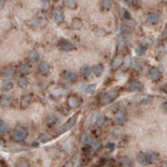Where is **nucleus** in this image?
Listing matches in <instances>:
<instances>
[{
  "mask_svg": "<svg viewBox=\"0 0 167 167\" xmlns=\"http://www.w3.org/2000/svg\"><path fill=\"white\" fill-rule=\"evenodd\" d=\"M81 143L84 145H88L91 143V137L89 134H84L83 137H81Z\"/></svg>",
  "mask_w": 167,
  "mask_h": 167,
  "instance_id": "obj_28",
  "label": "nucleus"
},
{
  "mask_svg": "<svg viewBox=\"0 0 167 167\" xmlns=\"http://www.w3.org/2000/svg\"><path fill=\"white\" fill-rule=\"evenodd\" d=\"M120 164L122 165V167H131L132 161H131L128 157H122V158L120 159Z\"/></svg>",
  "mask_w": 167,
  "mask_h": 167,
  "instance_id": "obj_25",
  "label": "nucleus"
},
{
  "mask_svg": "<svg viewBox=\"0 0 167 167\" xmlns=\"http://www.w3.org/2000/svg\"><path fill=\"white\" fill-rule=\"evenodd\" d=\"M83 26V21H81L79 18H74L71 22V27L73 29H81Z\"/></svg>",
  "mask_w": 167,
  "mask_h": 167,
  "instance_id": "obj_17",
  "label": "nucleus"
},
{
  "mask_svg": "<svg viewBox=\"0 0 167 167\" xmlns=\"http://www.w3.org/2000/svg\"><path fill=\"white\" fill-rule=\"evenodd\" d=\"M123 62H124V59H123L122 55H117V57L114 59V61H113V63H112V68L113 69L119 68V67L123 64Z\"/></svg>",
  "mask_w": 167,
  "mask_h": 167,
  "instance_id": "obj_15",
  "label": "nucleus"
},
{
  "mask_svg": "<svg viewBox=\"0 0 167 167\" xmlns=\"http://www.w3.org/2000/svg\"><path fill=\"white\" fill-rule=\"evenodd\" d=\"M7 132V125L4 121L0 120V134H4Z\"/></svg>",
  "mask_w": 167,
  "mask_h": 167,
  "instance_id": "obj_33",
  "label": "nucleus"
},
{
  "mask_svg": "<svg viewBox=\"0 0 167 167\" xmlns=\"http://www.w3.org/2000/svg\"><path fill=\"white\" fill-rule=\"evenodd\" d=\"M40 57V54L39 52H38V50H36V49H33V50H30L28 53V60L30 62H37L38 60H39Z\"/></svg>",
  "mask_w": 167,
  "mask_h": 167,
  "instance_id": "obj_18",
  "label": "nucleus"
},
{
  "mask_svg": "<svg viewBox=\"0 0 167 167\" xmlns=\"http://www.w3.org/2000/svg\"><path fill=\"white\" fill-rule=\"evenodd\" d=\"M125 119H126V114H125L124 111H120L115 116V121H116L117 124H122L125 121Z\"/></svg>",
  "mask_w": 167,
  "mask_h": 167,
  "instance_id": "obj_14",
  "label": "nucleus"
},
{
  "mask_svg": "<svg viewBox=\"0 0 167 167\" xmlns=\"http://www.w3.org/2000/svg\"><path fill=\"white\" fill-rule=\"evenodd\" d=\"M42 7H43V9H47V7H48V3L45 1V2H42Z\"/></svg>",
  "mask_w": 167,
  "mask_h": 167,
  "instance_id": "obj_43",
  "label": "nucleus"
},
{
  "mask_svg": "<svg viewBox=\"0 0 167 167\" xmlns=\"http://www.w3.org/2000/svg\"><path fill=\"white\" fill-rule=\"evenodd\" d=\"M113 3L111 2V1H108V0H106V1H102L101 2V7H102V9H109L111 7H112Z\"/></svg>",
  "mask_w": 167,
  "mask_h": 167,
  "instance_id": "obj_37",
  "label": "nucleus"
},
{
  "mask_svg": "<svg viewBox=\"0 0 167 167\" xmlns=\"http://www.w3.org/2000/svg\"><path fill=\"white\" fill-rule=\"evenodd\" d=\"M38 70H39V72L41 74H47L49 72V70H50V66H49L47 62H41L39 66H38Z\"/></svg>",
  "mask_w": 167,
  "mask_h": 167,
  "instance_id": "obj_9",
  "label": "nucleus"
},
{
  "mask_svg": "<svg viewBox=\"0 0 167 167\" xmlns=\"http://www.w3.org/2000/svg\"><path fill=\"white\" fill-rule=\"evenodd\" d=\"M13 103V97L9 95H2L0 97V105L2 107H9Z\"/></svg>",
  "mask_w": 167,
  "mask_h": 167,
  "instance_id": "obj_10",
  "label": "nucleus"
},
{
  "mask_svg": "<svg viewBox=\"0 0 167 167\" xmlns=\"http://www.w3.org/2000/svg\"><path fill=\"white\" fill-rule=\"evenodd\" d=\"M51 138H52V137H51L49 134H47V133H43V134H41V136L39 137V141L42 143H45V142H48Z\"/></svg>",
  "mask_w": 167,
  "mask_h": 167,
  "instance_id": "obj_26",
  "label": "nucleus"
},
{
  "mask_svg": "<svg viewBox=\"0 0 167 167\" xmlns=\"http://www.w3.org/2000/svg\"><path fill=\"white\" fill-rule=\"evenodd\" d=\"M117 96H118V92H117V90L109 91L108 93H106V94L101 97L100 102L102 103V105H108V103L112 102Z\"/></svg>",
  "mask_w": 167,
  "mask_h": 167,
  "instance_id": "obj_4",
  "label": "nucleus"
},
{
  "mask_svg": "<svg viewBox=\"0 0 167 167\" xmlns=\"http://www.w3.org/2000/svg\"><path fill=\"white\" fill-rule=\"evenodd\" d=\"M164 108H165V109H167V101L164 103Z\"/></svg>",
  "mask_w": 167,
  "mask_h": 167,
  "instance_id": "obj_46",
  "label": "nucleus"
},
{
  "mask_svg": "<svg viewBox=\"0 0 167 167\" xmlns=\"http://www.w3.org/2000/svg\"><path fill=\"white\" fill-rule=\"evenodd\" d=\"M77 116H78V114H74L71 118H69V120H67V122H65L64 125H63V126L59 130L57 134L59 135L63 134V133L68 132L70 129H72V126L75 124V122H76V120H77Z\"/></svg>",
  "mask_w": 167,
  "mask_h": 167,
  "instance_id": "obj_2",
  "label": "nucleus"
},
{
  "mask_svg": "<svg viewBox=\"0 0 167 167\" xmlns=\"http://www.w3.org/2000/svg\"><path fill=\"white\" fill-rule=\"evenodd\" d=\"M53 19L57 23H62L64 21V14L61 9H55L53 12Z\"/></svg>",
  "mask_w": 167,
  "mask_h": 167,
  "instance_id": "obj_8",
  "label": "nucleus"
},
{
  "mask_svg": "<svg viewBox=\"0 0 167 167\" xmlns=\"http://www.w3.org/2000/svg\"><path fill=\"white\" fill-rule=\"evenodd\" d=\"M62 76L68 81H75L77 79L76 74L74 72H72V71H64L62 73Z\"/></svg>",
  "mask_w": 167,
  "mask_h": 167,
  "instance_id": "obj_13",
  "label": "nucleus"
},
{
  "mask_svg": "<svg viewBox=\"0 0 167 167\" xmlns=\"http://www.w3.org/2000/svg\"><path fill=\"white\" fill-rule=\"evenodd\" d=\"M101 146V143L99 142V141H94V142L92 143V152H96V150H98L99 148H100Z\"/></svg>",
  "mask_w": 167,
  "mask_h": 167,
  "instance_id": "obj_35",
  "label": "nucleus"
},
{
  "mask_svg": "<svg viewBox=\"0 0 167 167\" xmlns=\"http://www.w3.org/2000/svg\"><path fill=\"white\" fill-rule=\"evenodd\" d=\"M31 100H33V95L31 94H26L21 98V102H20V106H21V109H26L27 107L30 105Z\"/></svg>",
  "mask_w": 167,
  "mask_h": 167,
  "instance_id": "obj_7",
  "label": "nucleus"
},
{
  "mask_svg": "<svg viewBox=\"0 0 167 167\" xmlns=\"http://www.w3.org/2000/svg\"><path fill=\"white\" fill-rule=\"evenodd\" d=\"M15 72H16L15 67L9 66V67H5V68L3 69L2 72H1V75L4 77H12L15 75Z\"/></svg>",
  "mask_w": 167,
  "mask_h": 167,
  "instance_id": "obj_11",
  "label": "nucleus"
},
{
  "mask_svg": "<svg viewBox=\"0 0 167 167\" xmlns=\"http://www.w3.org/2000/svg\"><path fill=\"white\" fill-rule=\"evenodd\" d=\"M107 146H108V148H110L111 150H114V148H115V144H114V143H109Z\"/></svg>",
  "mask_w": 167,
  "mask_h": 167,
  "instance_id": "obj_42",
  "label": "nucleus"
},
{
  "mask_svg": "<svg viewBox=\"0 0 167 167\" xmlns=\"http://www.w3.org/2000/svg\"><path fill=\"white\" fill-rule=\"evenodd\" d=\"M51 94H52V96H54V97H59V96H62V95H63V91L60 90V89H57V90L52 91Z\"/></svg>",
  "mask_w": 167,
  "mask_h": 167,
  "instance_id": "obj_39",
  "label": "nucleus"
},
{
  "mask_svg": "<svg viewBox=\"0 0 167 167\" xmlns=\"http://www.w3.org/2000/svg\"><path fill=\"white\" fill-rule=\"evenodd\" d=\"M67 103H68V106L70 107L71 109H76L81 106V99L77 96H75V95H70V96H68V99H67Z\"/></svg>",
  "mask_w": 167,
  "mask_h": 167,
  "instance_id": "obj_6",
  "label": "nucleus"
},
{
  "mask_svg": "<svg viewBox=\"0 0 167 167\" xmlns=\"http://www.w3.org/2000/svg\"><path fill=\"white\" fill-rule=\"evenodd\" d=\"M57 118L54 116V115H50V116L47 117V124L48 125H52L54 124L55 122H57Z\"/></svg>",
  "mask_w": 167,
  "mask_h": 167,
  "instance_id": "obj_34",
  "label": "nucleus"
},
{
  "mask_svg": "<svg viewBox=\"0 0 167 167\" xmlns=\"http://www.w3.org/2000/svg\"><path fill=\"white\" fill-rule=\"evenodd\" d=\"M144 52H145V47L144 46H139L138 48H137V53H138L139 55L144 54Z\"/></svg>",
  "mask_w": 167,
  "mask_h": 167,
  "instance_id": "obj_40",
  "label": "nucleus"
},
{
  "mask_svg": "<svg viewBox=\"0 0 167 167\" xmlns=\"http://www.w3.org/2000/svg\"><path fill=\"white\" fill-rule=\"evenodd\" d=\"M81 74H83L84 76H89V75H90V73H91L90 67H89V66H84V67H81Z\"/></svg>",
  "mask_w": 167,
  "mask_h": 167,
  "instance_id": "obj_31",
  "label": "nucleus"
},
{
  "mask_svg": "<svg viewBox=\"0 0 167 167\" xmlns=\"http://www.w3.org/2000/svg\"><path fill=\"white\" fill-rule=\"evenodd\" d=\"M57 47H59L61 50L63 51H72L74 50V45L69 42L68 40L62 39L59 41V44H57Z\"/></svg>",
  "mask_w": 167,
  "mask_h": 167,
  "instance_id": "obj_5",
  "label": "nucleus"
},
{
  "mask_svg": "<svg viewBox=\"0 0 167 167\" xmlns=\"http://www.w3.org/2000/svg\"><path fill=\"white\" fill-rule=\"evenodd\" d=\"M26 24L30 27H33V28H41L47 24V21L43 18H33V19L26 21Z\"/></svg>",
  "mask_w": 167,
  "mask_h": 167,
  "instance_id": "obj_3",
  "label": "nucleus"
},
{
  "mask_svg": "<svg viewBox=\"0 0 167 167\" xmlns=\"http://www.w3.org/2000/svg\"><path fill=\"white\" fill-rule=\"evenodd\" d=\"M13 88V83L9 81H2V83H0V90H11Z\"/></svg>",
  "mask_w": 167,
  "mask_h": 167,
  "instance_id": "obj_22",
  "label": "nucleus"
},
{
  "mask_svg": "<svg viewBox=\"0 0 167 167\" xmlns=\"http://www.w3.org/2000/svg\"><path fill=\"white\" fill-rule=\"evenodd\" d=\"M29 71H30V67L28 66L27 64H22L19 66V73L22 75H26L29 73Z\"/></svg>",
  "mask_w": 167,
  "mask_h": 167,
  "instance_id": "obj_21",
  "label": "nucleus"
},
{
  "mask_svg": "<svg viewBox=\"0 0 167 167\" xmlns=\"http://www.w3.org/2000/svg\"><path fill=\"white\" fill-rule=\"evenodd\" d=\"M94 33H95V35H96V36H98V37H105V36H107V35H108V33H107V31L105 30V29H102V28H99V27H97V28H95Z\"/></svg>",
  "mask_w": 167,
  "mask_h": 167,
  "instance_id": "obj_30",
  "label": "nucleus"
},
{
  "mask_svg": "<svg viewBox=\"0 0 167 167\" xmlns=\"http://www.w3.org/2000/svg\"><path fill=\"white\" fill-rule=\"evenodd\" d=\"M64 4L66 5L67 7H69V9H75V7H77L76 2L73 1V0H65Z\"/></svg>",
  "mask_w": 167,
  "mask_h": 167,
  "instance_id": "obj_29",
  "label": "nucleus"
},
{
  "mask_svg": "<svg viewBox=\"0 0 167 167\" xmlns=\"http://www.w3.org/2000/svg\"><path fill=\"white\" fill-rule=\"evenodd\" d=\"M145 158H146V162L147 163H155L158 160V156L154 152H147L145 154Z\"/></svg>",
  "mask_w": 167,
  "mask_h": 167,
  "instance_id": "obj_20",
  "label": "nucleus"
},
{
  "mask_svg": "<svg viewBox=\"0 0 167 167\" xmlns=\"http://www.w3.org/2000/svg\"><path fill=\"white\" fill-rule=\"evenodd\" d=\"M3 5H4V2H3V1H0V9H2Z\"/></svg>",
  "mask_w": 167,
  "mask_h": 167,
  "instance_id": "obj_44",
  "label": "nucleus"
},
{
  "mask_svg": "<svg viewBox=\"0 0 167 167\" xmlns=\"http://www.w3.org/2000/svg\"><path fill=\"white\" fill-rule=\"evenodd\" d=\"M92 71H93V73H94V75H96V76L101 75V73H102V71H103L102 65H100V64L94 65V66H93V68H92Z\"/></svg>",
  "mask_w": 167,
  "mask_h": 167,
  "instance_id": "obj_23",
  "label": "nucleus"
},
{
  "mask_svg": "<svg viewBox=\"0 0 167 167\" xmlns=\"http://www.w3.org/2000/svg\"><path fill=\"white\" fill-rule=\"evenodd\" d=\"M148 76H150V79H152V81H158V79L161 78V72L159 69L157 68H152L150 70V72H148Z\"/></svg>",
  "mask_w": 167,
  "mask_h": 167,
  "instance_id": "obj_12",
  "label": "nucleus"
},
{
  "mask_svg": "<svg viewBox=\"0 0 167 167\" xmlns=\"http://www.w3.org/2000/svg\"><path fill=\"white\" fill-rule=\"evenodd\" d=\"M134 67H135V69H136V70H140V69H141V63H140V61H139V60H136V61H135Z\"/></svg>",
  "mask_w": 167,
  "mask_h": 167,
  "instance_id": "obj_41",
  "label": "nucleus"
},
{
  "mask_svg": "<svg viewBox=\"0 0 167 167\" xmlns=\"http://www.w3.org/2000/svg\"><path fill=\"white\" fill-rule=\"evenodd\" d=\"M141 87H142V85H141V83L139 81H136V79H134V81H132L130 83V85H129V88H130V90L134 91V90H139V89H141Z\"/></svg>",
  "mask_w": 167,
  "mask_h": 167,
  "instance_id": "obj_19",
  "label": "nucleus"
},
{
  "mask_svg": "<svg viewBox=\"0 0 167 167\" xmlns=\"http://www.w3.org/2000/svg\"><path fill=\"white\" fill-rule=\"evenodd\" d=\"M120 15H121V17H122L123 19H125V20H130L131 19V14L124 9H120Z\"/></svg>",
  "mask_w": 167,
  "mask_h": 167,
  "instance_id": "obj_32",
  "label": "nucleus"
},
{
  "mask_svg": "<svg viewBox=\"0 0 167 167\" xmlns=\"http://www.w3.org/2000/svg\"><path fill=\"white\" fill-rule=\"evenodd\" d=\"M26 136H27V130L24 126L19 125V126H17V128L14 130L12 138H13V140L16 141V142H21V141H23L26 138Z\"/></svg>",
  "mask_w": 167,
  "mask_h": 167,
  "instance_id": "obj_1",
  "label": "nucleus"
},
{
  "mask_svg": "<svg viewBox=\"0 0 167 167\" xmlns=\"http://www.w3.org/2000/svg\"><path fill=\"white\" fill-rule=\"evenodd\" d=\"M105 121H106V119H105V117H103V116L97 117V119H96V125H97V126H102L103 123H105Z\"/></svg>",
  "mask_w": 167,
  "mask_h": 167,
  "instance_id": "obj_38",
  "label": "nucleus"
},
{
  "mask_svg": "<svg viewBox=\"0 0 167 167\" xmlns=\"http://www.w3.org/2000/svg\"><path fill=\"white\" fill-rule=\"evenodd\" d=\"M16 167H29V162L24 158H21L20 160L17 161L16 163Z\"/></svg>",
  "mask_w": 167,
  "mask_h": 167,
  "instance_id": "obj_24",
  "label": "nucleus"
},
{
  "mask_svg": "<svg viewBox=\"0 0 167 167\" xmlns=\"http://www.w3.org/2000/svg\"><path fill=\"white\" fill-rule=\"evenodd\" d=\"M111 166V162H108L106 165H105V167H110Z\"/></svg>",
  "mask_w": 167,
  "mask_h": 167,
  "instance_id": "obj_45",
  "label": "nucleus"
},
{
  "mask_svg": "<svg viewBox=\"0 0 167 167\" xmlns=\"http://www.w3.org/2000/svg\"><path fill=\"white\" fill-rule=\"evenodd\" d=\"M159 20H160V15L158 13H152L148 15L147 17V21L152 24H156V23L159 22Z\"/></svg>",
  "mask_w": 167,
  "mask_h": 167,
  "instance_id": "obj_16",
  "label": "nucleus"
},
{
  "mask_svg": "<svg viewBox=\"0 0 167 167\" xmlns=\"http://www.w3.org/2000/svg\"><path fill=\"white\" fill-rule=\"evenodd\" d=\"M137 158H138V161L141 163V164H143V165L147 164V162H146V158H145V154H139Z\"/></svg>",
  "mask_w": 167,
  "mask_h": 167,
  "instance_id": "obj_36",
  "label": "nucleus"
},
{
  "mask_svg": "<svg viewBox=\"0 0 167 167\" xmlns=\"http://www.w3.org/2000/svg\"><path fill=\"white\" fill-rule=\"evenodd\" d=\"M95 89H96V86H95V84H91V85H88L84 88V91L88 94H92V93L95 92Z\"/></svg>",
  "mask_w": 167,
  "mask_h": 167,
  "instance_id": "obj_27",
  "label": "nucleus"
}]
</instances>
